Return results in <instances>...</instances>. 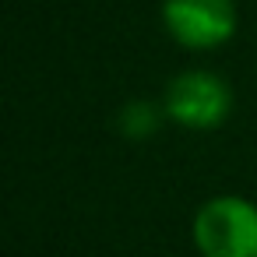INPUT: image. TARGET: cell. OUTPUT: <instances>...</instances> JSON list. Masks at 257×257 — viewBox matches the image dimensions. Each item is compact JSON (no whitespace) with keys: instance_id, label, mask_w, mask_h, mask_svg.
<instances>
[{"instance_id":"1","label":"cell","mask_w":257,"mask_h":257,"mask_svg":"<svg viewBox=\"0 0 257 257\" xmlns=\"http://www.w3.org/2000/svg\"><path fill=\"white\" fill-rule=\"evenodd\" d=\"M194 246L201 257H257V204L239 194H218L194 215Z\"/></svg>"},{"instance_id":"2","label":"cell","mask_w":257,"mask_h":257,"mask_svg":"<svg viewBox=\"0 0 257 257\" xmlns=\"http://www.w3.org/2000/svg\"><path fill=\"white\" fill-rule=\"evenodd\" d=\"M162 106L166 116L187 131H215L232 113V88L222 74L190 67L169 81Z\"/></svg>"},{"instance_id":"3","label":"cell","mask_w":257,"mask_h":257,"mask_svg":"<svg viewBox=\"0 0 257 257\" xmlns=\"http://www.w3.org/2000/svg\"><path fill=\"white\" fill-rule=\"evenodd\" d=\"M162 25L183 50H218L236 36V0H162Z\"/></svg>"},{"instance_id":"4","label":"cell","mask_w":257,"mask_h":257,"mask_svg":"<svg viewBox=\"0 0 257 257\" xmlns=\"http://www.w3.org/2000/svg\"><path fill=\"white\" fill-rule=\"evenodd\" d=\"M162 116H166V106H155V102H148V99H134V102H127V106L120 109L116 127H120L127 138L141 141V138H152V134L162 127Z\"/></svg>"}]
</instances>
